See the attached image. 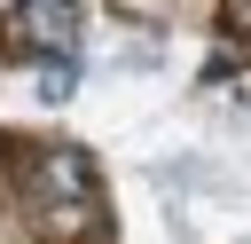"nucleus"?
<instances>
[{
	"instance_id": "f257e3e1",
	"label": "nucleus",
	"mask_w": 251,
	"mask_h": 244,
	"mask_svg": "<svg viewBox=\"0 0 251 244\" xmlns=\"http://www.w3.org/2000/svg\"><path fill=\"white\" fill-rule=\"evenodd\" d=\"M16 31H39L31 47H63L78 31V8H16Z\"/></svg>"
}]
</instances>
